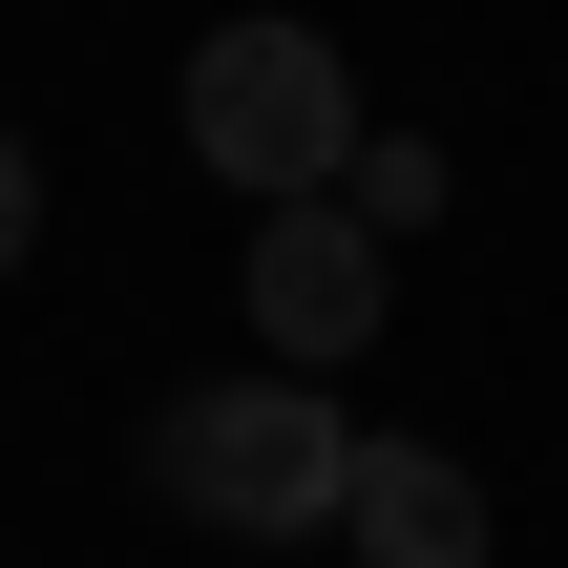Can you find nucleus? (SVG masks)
Returning a JSON list of instances; mask_svg holds the SVG:
<instances>
[{"label":"nucleus","instance_id":"obj_6","mask_svg":"<svg viewBox=\"0 0 568 568\" xmlns=\"http://www.w3.org/2000/svg\"><path fill=\"white\" fill-rule=\"evenodd\" d=\"M21 253H42V148L0 126V274H21Z\"/></svg>","mask_w":568,"mask_h":568},{"label":"nucleus","instance_id":"obj_1","mask_svg":"<svg viewBox=\"0 0 568 568\" xmlns=\"http://www.w3.org/2000/svg\"><path fill=\"white\" fill-rule=\"evenodd\" d=\"M148 485L190 506V527H232V548H316L337 527V485H358V422L274 358V379H190L169 422H148Z\"/></svg>","mask_w":568,"mask_h":568},{"label":"nucleus","instance_id":"obj_5","mask_svg":"<svg viewBox=\"0 0 568 568\" xmlns=\"http://www.w3.org/2000/svg\"><path fill=\"white\" fill-rule=\"evenodd\" d=\"M337 190H358L379 232H443V148H422V126H358V169H337Z\"/></svg>","mask_w":568,"mask_h":568},{"label":"nucleus","instance_id":"obj_2","mask_svg":"<svg viewBox=\"0 0 568 568\" xmlns=\"http://www.w3.org/2000/svg\"><path fill=\"white\" fill-rule=\"evenodd\" d=\"M190 169H232L253 211L337 190V169H358V84H337V42H316V21H211V42H190Z\"/></svg>","mask_w":568,"mask_h":568},{"label":"nucleus","instance_id":"obj_4","mask_svg":"<svg viewBox=\"0 0 568 568\" xmlns=\"http://www.w3.org/2000/svg\"><path fill=\"white\" fill-rule=\"evenodd\" d=\"M337 527H358V568H485V485H464L443 443H358Z\"/></svg>","mask_w":568,"mask_h":568},{"label":"nucleus","instance_id":"obj_3","mask_svg":"<svg viewBox=\"0 0 568 568\" xmlns=\"http://www.w3.org/2000/svg\"><path fill=\"white\" fill-rule=\"evenodd\" d=\"M379 274H400V232H379L358 190H295V211H253V337H274L295 379H337V358L379 337Z\"/></svg>","mask_w":568,"mask_h":568}]
</instances>
